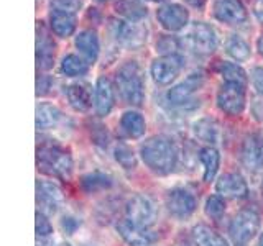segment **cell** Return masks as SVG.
Masks as SVG:
<instances>
[{
    "mask_svg": "<svg viewBox=\"0 0 263 246\" xmlns=\"http://www.w3.org/2000/svg\"><path fill=\"white\" fill-rule=\"evenodd\" d=\"M142 159L156 174H168L176 166V150L168 138L153 136L140 148Z\"/></svg>",
    "mask_w": 263,
    "mask_h": 246,
    "instance_id": "cell-1",
    "label": "cell"
},
{
    "mask_svg": "<svg viewBox=\"0 0 263 246\" xmlns=\"http://www.w3.org/2000/svg\"><path fill=\"white\" fill-rule=\"evenodd\" d=\"M115 82L120 97L130 105H142L145 100V84L142 69L135 61H127L115 74Z\"/></svg>",
    "mask_w": 263,
    "mask_h": 246,
    "instance_id": "cell-2",
    "label": "cell"
},
{
    "mask_svg": "<svg viewBox=\"0 0 263 246\" xmlns=\"http://www.w3.org/2000/svg\"><path fill=\"white\" fill-rule=\"evenodd\" d=\"M181 45L187 48L189 51L199 56H209L217 49L219 39L217 33L211 25L202 22H194L184 30L179 38Z\"/></svg>",
    "mask_w": 263,
    "mask_h": 246,
    "instance_id": "cell-3",
    "label": "cell"
},
{
    "mask_svg": "<svg viewBox=\"0 0 263 246\" xmlns=\"http://www.w3.org/2000/svg\"><path fill=\"white\" fill-rule=\"evenodd\" d=\"M38 168L45 174L68 179L72 171V159L68 151H64L60 146H43L36 154Z\"/></svg>",
    "mask_w": 263,
    "mask_h": 246,
    "instance_id": "cell-4",
    "label": "cell"
},
{
    "mask_svg": "<svg viewBox=\"0 0 263 246\" xmlns=\"http://www.w3.org/2000/svg\"><path fill=\"white\" fill-rule=\"evenodd\" d=\"M260 228V217L255 210H242L238 212L230 221L229 233L232 236V241L235 246H247L252 238L258 233Z\"/></svg>",
    "mask_w": 263,
    "mask_h": 246,
    "instance_id": "cell-5",
    "label": "cell"
},
{
    "mask_svg": "<svg viewBox=\"0 0 263 246\" xmlns=\"http://www.w3.org/2000/svg\"><path fill=\"white\" fill-rule=\"evenodd\" d=\"M183 66H184L183 57H181L179 54L161 56V57H158V59H155L152 63L150 72H152V77H153V80L156 82V84L168 86L179 76Z\"/></svg>",
    "mask_w": 263,
    "mask_h": 246,
    "instance_id": "cell-6",
    "label": "cell"
},
{
    "mask_svg": "<svg viewBox=\"0 0 263 246\" xmlns=\"http://www.w3.org/2000/svg\"><path fill=\"white\" fill-rule=\"evenodd\" d=\"M217 105L227 115H240L245 109V87L226 82L217 92Z\"/></svg>",
    "mask_w": 263,
    "mask_h": 246,
    "instance_id": "cell-7",
    "label": "cell"
},
{
    "mask_svg": "<svg viewBox=\"0 0 263 246\" xmlns=\"http://www.w3.org/2000/svg\"><path fill=\"white\" fill-rule=\"evenodd\" d=\"M158 23L168 31H179L187 27L189 12L179 4H164L156 10Z\"/></svg>",
    "mask_w": 263,
    "mask_h": 246,
    "instance_id": "cell-8",
    "label": "cell"
},
{
    "mask_svg": "<svg viewBox=\"0 0 263 246\" xmlns=\"http://www.w3.org/2000/svg\"><path fill=\"white\" fill-rule=\"evenodd\" d=\"M127 220L134 225L148 228L155 220V209L152 202L143 195H134L125 205Z\"/></svg>",
    "mask_w": 263,
    "mask_h": 246,
    "instance_id": "cell-9",
    "label": "cell"
},
{
    "mask_svg": "<svg viewBox=\"0 0 263 246\" xmlns=\"http://www.w3.org/2000/svg\"><path fill=\"white\" fill-rule=\"evenodd\" d=\"M214 16L227 25H243L247 22V10L240 0H214Z\"/></svg>",
    "mask_w": 263,
    "mask_h": 246,
    "instance_id": "cell-10",
    "label": "cell"
},
{
    "mask_svg": "<svg viewBox=\"0 0 263 246\" xmlns=\"http://www.w3.org/2000/svg\"><path fill=\"white\" fill-rule=\"evenodd\" d=\"M56 56V45L49 35V31L38 25L36 28V64L41 71H48L53 68Z\"/></svg>",
    "mask_w": 263,
    "mask_h": 246,
    "instance_id": "cell-11",
    "label": "cell"
},
{
    "mask_svg": "<svg viewBox=\"0 0 263 246\" xmlns=\"http://www.w3.org/2000/svg\"><path fill=\"white\" fill-rule=\"evenodd\" d=\"M166 207L176 218H187L196 210V199L186 189H173L166 197Z\"/></svg>",
    "mask_w": 263,
    "mask_h": 246,
    "instance_id": "cell-12",
    "label": "cell"
},
{
    "mask_svg": "<svg viewBox=\"0 0 263 246\" xmlns=\"http://www.w3.org/2000/svg\"><path fill=\"white\" fill-rule=\"evenodd\" d=\"M242 162L249 171H260L263 168V135L252 133L242 145Z\"/></svg>",
    "mask_w": 263,
    "mask_h": 246,
    "instance_id": "cell-13",
    "label": "cell"
},
{
    "mask_svg": "<svg viewBox=\"0 0 263 246\" xmlns=\"http://www.w3.org/2000/svg\"><path fill=\"white\" fill-rule=\"evenodd\" d=\"M202 74L201 72H194L191 76H187L184 82L175 86L170 92H168V100L173 105H178V107H184L191 102L193 94L196 92L197 89L202 86Z\"/></svg>",
    "mask_w": 263,
    "mask_h": 246,
    "instance_id": "cell-14",
    "label": "cell"
},
{
    "mask_svg": "<svg viewBox=\"0 0 263 246\" xmlns=\"http://www.w3.org/2000/svg\"><path fill=\"white\" fill-rule=\"evenodd\" d=\"M63 200L61 189L53 182L38 180L36 184V202L41 213H54Z\"/></svg>",
    "mask_w": 263,
    "mask_h": 246,
    "instance_id": "cell-15",
    "label": "cell"
},
{
    "mask_svg": "<svg viewBox=\"0 0 263 246\" xmlns=\"http://www.w3.org/2000/svg\"><path fill=\"white\" fill-rule=\"evenodd\" d=\"M112 33L117 41L127 46H140L146 39V33L143 27L134 22H112Z\"/></svg>",
    "mask_w": 263,
    "mask_h": 246,
    "instance_id": "cell-16",
    "label": "cell"
},
{
    "mask_svg": "<svg viewBox=\"0 0 263 246\" xmlns=\"http://www.w3.org/2000/svg\"><path fill=\"white\" fill-rule=\"evenodd\" d=\"M117 232L130 246H148L155 240V235L148 228L134 225L128 220L117 221Z\"/></svg>",
    "mask_w": 263,
    "mask_h": 246,
    "instance_id": "cell-17",
    "label": "cell"
},
{
    "mask_svg": "<svg viewBox=\"0 0 263 246\" xmlns=\"http://www.w3.org/2000/svg\"><path fill=\"white\" fill-rule=\"evenodd\" d=\"M76 13L69 10H63V8H53L49 13V27L53 33L60 38H69L72 33L76 31Z\"/></svg>",
    "mask_w": 263,
    "mask_h": 246,
    "instance_id": "cell-18",
    "label": "cell"
},
{
    "mask_svg": "<svg viewBox=\"0 0 263 246\" xmlns=\"http://www.w3.org/2000/svg\"><path fill=\"white\" fill-rule=\"evenodd\" d=\"M114 102H115V97H114L112 82L105 76L99 77L96 84V90H94V107L99 117L109 115L114 107Z\"/></svg>",
    "mask_w": 263,
    "mask_h": 246,
    "instance_id": "cell-19",
    "label": "cell"
},
{
    "mask_svg": "<svg viewBox=\"0 0 263 246\" xmlns=\"http://www.w3.org/2000/svg\"><path fill=\"white\" fill-rule=\"evenodd\" d=\"M216 191L220 197H230V199H242L249 192V187L240 174H224L216 184Z\"/></svg>",
    "mask_w": 263,
    "mask_h": 246,
    "instance_id": "cell-20",
    "label": "cell"
},
{
    "mask_svg": "<svg viewBox=\"0 0 263 246\" xmlns=\"http://www.w3.org/2000/svg\"><path fill=\"white\" fill-rule=\"evenodd\" d=\"M76 48L79 53L84 56L87 63H96L99 57V51H101V45H99V36L94 30H82L76 36Z\"/></svg>",
    "mask_w": 263,
    "mask_h": 246,
    "instance_id": "cell-21",
    "label": "cell"
},
{
    "mask_svg": "<svg viewBox=\"0 0 263 246\" xmlns=\"http://www.w3.org/2000/svg\"><path fill=\"white\" fill-rule=\"evenodd\" d=\"M66 95L71 107L78 112H86L90 109L92 104V92H90V86L84 82H74L66 89Z\"/></svg>",
    "mask_w": 263,
    "mask_h": 246,
    "instance_id": "cell-22",
    "label": "cell"
},
{
    "mask_svg": "<svg viewBox=\"0 0 263 246\" xmlns=\"http://www.w3.org/2000/svg\"><path fill=\"white\" fill-rule=\"evenodd\" d=\"M115 13L120 15L127 22H140L143 20L148 10L142 0H117L115 4Z\"/></svg>",
    "mask_w": 263,
    "mask_h": 246,
    "instance_id": "cell-23",
    "label": "cell"
},
{
    "mask_svg": "<svg viewBox=\"0 0 263 246\" xmlns=\"http://www.w3.org/2000/svg\"><path fill=\"white\" fill-rule=\"evenodd\" d=\"M61 120V112L58 107L41 102L36 107V128L38 130H48L58 125V121Z\"/></svg>",
    "mask_w": 263,
    "mask_h": 246,
    "instance_id": "cell-24",
    "label": "cell"
},
{
    "mask_svg": "<svg viewBox=\"0 0 263 246\" xmlns=\"http://www.w3.org/2000/svg\"><path fill=\"white\" fill-rule=\"evenodd\" d=\"M194 135L202 139L205 143H217L219 141V136H220V128H219V123L214 120V118H201L194 123Z\"/></svg>",
    "mask_w": 263,
    "mask_h": 246,
    "instance_id": "cell-25",
    "label": "cell"
},
{
    "mask_svg": "<svg viewBox=\"0 0 263 246\" xmlns=\"http://www.w3.org/2000/svg\"><path fill=\"white\" fill-rule=\"evenodd\" d=\"M120 127L128 138H140L145 133V118L138 112H125L122 115Z\"/></svg>",
    "mask_w": 263,
    "mask_h": 246,
    "instance_id": "cell-26",
    "label": "cell"
},
{
    "mask_svg": "<svg viewBox=\"0 0 263 246\" xmlns=\"http://www.w3.org/2000/svg\"><path fill=\"white\" fill-rule=\"evenodd\" d=\"M199 159L204 166V180L205 182H211L219 171V162H220L219 151L212 146L202 148L201 153H199Z\"/></svg>",
    "mask_w": 263,
    "mask_h": 246,
    "instance_id": "cell-27",
    "label": "cell"
},
{
    "mask_svg": "<svg viewBox=\"0 0 263 246\" xmlns=\"http://www.w3.org/2000/svg\"><path fill=\"white\" fill-rule=\"evenodd\" d=\"M193 240L197 246H229L224 238L205 225H197L193 228Z\"/></svg>",
    "mask_w": 263,
    "mask_h": 246,
    "instance_id": "cell-28",
    "label": "cell"
},
{
    "mask_svg": "<svg viewBox=\"0 0 263 246\" xmlns=\"http://www.w3.org/2000/svg\"><path fill=\"white\" fill-rule=\"evenodd\" d=\"M226 51L230 57H234L235 61L243 63L250 57L252 51L249 43L238 35H230L226 41Z\"/></svg>",
    "mask_w": 263,
    "mask_h": 246,
    "instance_id": "cell-29",
    "label": "cell"
},
{
    "mask_svg": "<svg viewBox=\"0 0 263 246\" xmlns=\"http://www.w3.org/2000/svg\"><path fill=\"white\" fill-rule=\"evenodd\" d=\"M219 72L229 84H238L243 87L247 86V72L235 63H220Z\"/></svg>",
    "mask_w": 263,
    "mask_h": 246,
    "instance_id": "cell-30",
    "label": "cell"
},
{
    "mask_svg": "<svg viewBox=\"0 0 263 246\" xmlns=\"http://www.w3.org/2000/svg\"><path fill=\"white\" fill-rule=\"evenodd\" d=\"M89 63L81 59L79 56L76 54H68L63 57L61 61V71L69 77H79V76H84L89 69Z\"/></svg>",
    "mask_w": 263,
    "mask_h": 246,
    "instance_id": "cell-31",
    "label": "cell"
},
{
    "mask_svg": "<svg viewBox=\"0 0 263 246\" xmlns=\"http://www.w3.org/2000/svg\"><path fill=\"white\" fill-rule=\"evenodd\" d=\"M81 186L86 192H97L109 189L112 186V179L104 172H90L81 179Z\"/></svg>",
    "mask_w": 263,
    "mask_h": 246,
    "instance_id": "cell-32",
    "label": "cell"
},
{
    "mask_svg": "<svg viewBox=\"0 0 263 246\" xmlns=\"http://www.w3.org/2000/svg\"><path fill=\"white\" fill-rule=\"evenodd\" d=\"M226 212V202L222 199L220 195H212L205 202V213L211 217V218H216L219 220Z\"/></svg>",
    "mask_w": 263,
    "mask_h": 246,
    "instance_id": "cell-33",
    "label": "cell"
},
{
    "mask_svg": "<svg viewBox=\"0 0 263 246\" xmlns=\"http://www.w3.org/2000/svg\"><path fill=\"white\" fill-rule=\"evenodd\" d=\"M115 159H117L125 169L135 168V164H137L134 151H132L130 148L125 145H119L117 148H115Z\"/></svg>",
    "mask_w": 263,
    "mask_h": 246,
    "instance_id": "cell-34",
    "label": "cell"
},
{
    "mask_svg": "<svg viewBox=\"0 0 263 246\" xmlns=\"http://www.w3.org/2000/svg\"><path fill=\"white\" fill-rule=\"evenodd\" d=\"M179 48H181V41L179 38H175V36H163L158 43H156V51L163 53V56L178 54Z\"/></svg>",
    "mask_w": 263,
    "mask_h": 246,
    "instance_id": "cell-35",
    "label": "cell"
},
{
    "mask_svg": "<svg viewBox=\"0 0 263 246\" xmlns=\"http://www.w3.org/2000/svg\"><path fill=\"white\" fill-rule=\"evenodd\" d=\"M53 232V227L49 223V220L46 218L45 213L38 212L36 213V235L38 236H49Z\"/></svg>",
    "mask_w": 263,
    "mask_h": 246,
    "instance_id": "cell-36",
    "label": "cell"
},
{
    "mask_svg": "<svg viewBox=\"0 0 263 246\" xmlns=\"http://www.w3.org/2000/svg\"><path fill=\"white\" fill-rule=\"evenodd\" d=\"M51 5L53 8H63V10H69L76 13L82 5V0H53Z\"/></svg>",
    "mask_w": 263,
    "mask_h": 246,
    "instance_id": "cell-37",
    "label": "cell"
},
{
    "mask_svg": "<svg viewBox=\"0 0 263 246\" xmlns=\"http://www.w3.org/2000/svg\"><path fill=\"white\" fill-rule=\"evenodd\" d=\"M252 82L255 89L258 90V94L263 95V68H253L252 71Z\"/></svg>",
    "mask_w": 263,
    "mask_h": 246,
    "instance_id": "cell-38",
    "label": "cell"
},
{
    "mask_svg": "<svg viewBox=\"0 0 263 246\" xmlns=\"http://www.w3.org/2000/svg\"><path fill=\"white\" fill-rule=\"evenodd\" d=\"M63 230L68 235H72L74 232L78 230V227H79V223H78V220L76 218H72V217H64L63 218Z\"/></svg>",
    "mask_w": 263,
    "mask_h": 246,
    "instance_id": "cell-39",
    "label": "cell"
},
{
    "mask_svg": "<svg viewBox=\"0 0 263 246\" xmlns=\"http://www.w3.org/2000/svg\"><path fill=\"white\" fill-rule=\"evenodd\" d=\"M49 77L46 76H40L38 80H36V94L38 95H45L48 92V89H49Z\"/></svg>",
    "mask_w": 263,
    "mask_h": 246,
    "instance_id": "cell-40",
    "label": "cell"
},
{
    "mask_svg": "<svg viewBox=\"0 0 263 246\" xmlns=\"http://www.w3.org/2000/svg\"><path fill=\"white\" fill-rule=\"evenodd\" d=\"M253 15L263 25V0H255L253 2Z\"/></svg>",
    "mask_w": 263,
    "mask_h": 246,
    "instance_id": "cell-41",
    "label": "cell"
},
{
    "mask_svg": "<svg viewBox=\"0 0 263 246\" xmlns=\"http://www.w3.org/2000/svg\"><path fill=\"white\" fill-rule=\"evenodd\" d=\"M36 246H53V243L49 241V238H48V236H38Z\"/></svg>",
    "mask_w": 263,
    "mask_h": 246,
    "instance_id": "cell-42",
    "label": "cell"
},
{
    "mask_svg": "<svg viewBox=\"0 0 263 246\" xmlns=\"http://www.w3.org/2000/svg\"><path fill=\"white\" fill-rule=\"evenodd\" d=\"M186 2H187L189 5L196 7V8H202L204 4H205V0H186Z\"/></svg>",
    "mask_w": 263,
    "mask_h": 246,
    "instance_id": "cell-43",
    "label": "cell"
},
{
    "mask_svg": "<svg viewBox=\"0 0 263 246\" xmlns=\"http://www.w3.org/2000/svg\"><path fill=\"white\" fill-rule=\"evenodd\" d=\"M257 48H258V53L263 56V35L258 38V41H257Z\"/></svg>",
    "mask_w": 263,
    "mask_h": 246,
    "instance_id": "cell-44",
    "label": "cell"
},
{
    "mask_svg": "<svg viewBox=\"0 0 263 246\" xmlns=\"http://www.w3.org/2000/svg\"><path fill=\"white\" fill-rule=\"evenodd\" d=\"M148 2H155V4H161V2H168V0H148Z\"/></svg>",
    "mask_w": 263,
    "mask_h": 246,
    "instance_id": "cell-45",
    "label": "cell"
},
{
    "mask_svg": "<svg viewBox=\"0 0 263 246\" xmlns=\"http://www.w3.org/2000/svg\"><path fill=\"white\" fill-rule=\"evenodd\" d=\"M258 246H263V236L260 238V243H258Z\"/></svg>",
    "mask_w": 263,
    "mask_h": 246,
    "instance_id": "cell-46",
    "label": "cell"
},
{
    "mask_svg": "<svg viewBox=\"0 0 263 246\" xmlns=\"http://www.w3.org/2000/svg\"><path fill=\"white\" fill-rule=\"evenodd\" d=\"M96 2H101V4H104V2H109V0H96Z\"/></svg>",
    "mask_w": 263,
    "mask_h": 246,
    "instance_id": "cell-47",
    "label": "cell"
},
{
    "mask_svg": "<svg viewBox=\"0 0 263 246\" xmlns=\"http://www.w3.org/2000/svg\"><path fill=\"white\" fill-rule=\"evenodd\" d=\"M58 246H71V244H68V243H61V244H58Z\"/></svg>",
    "mask_w": 263,
    "mask_h": 246,
    "instance_id": "cell-48",
    "label": "cell"
}]
</instances>
